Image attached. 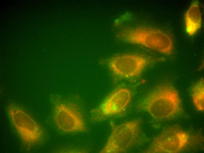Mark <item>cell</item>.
Instances as JSON below:
<instances>
[{
  "instance_id": "1",
  "label": "cell",
  "mask_w": 204,
  "mask_h": 153,
  "mask_svg": "<svg viewBox=\"0 0 204 153\" xmlns=\"http://www.w3.org/2000/svg\"><path fill=\"white\" fill-rule=\"evenodd\" d=\"M138 108L159 120L172 118L181 110L178 92L174 87L168 84L156 87L143 99Z\"/></svg>"
},
{
  "instance_id": "2",
  "label": "cell",
  "mask_w": 204,
  "mask_h": 153,
  "mask_svg": "<svg viewBox=\"0 0 204 153\" xmlns=\"http://www.w3.org/2000/svg\"><path fill=\"white\" fill-rule=\"evenodd\" d=\"M117 36L125 42L141 45L166 55L171 54L173 49L171 37L155 28L144 26L125 27L118 31Z\"/></svg>"
},
{
  "instance_id": "3",
  "label": "cell",
  "mask_w": 204,
  "mask_h": 153,
  "mask_svg": "<svg viewBox=\"0 0 204 153\" xmlns=\"http://www.w3.org/2000/svg\"><path fill=\"white\" fill-rule=\"evenodd\" d=\"M7 112L13 127L25 144L33 146L42 140L44 133L42 128L22 108L11 104L8 108Z\"/></svg>"
},
{
  "instance_id": "4",
  "label": "cell",
  "mask_w": 204,
  "mask_h": 153,
  "mask_svg": "<svg viewBox=\"0 0 204 153\" xmlns=\"http://www.w3.org/2000/svg\"><path fill=\"white\" fill-rule=\"evenodd\" d=\"M141 120L137 119L114 126L102 153L124 152L134 144L140 131Z\"/></svg>"
},
{
  "instance_id": "5",
  "label": "cell",
  "mask_w": 204,
  "mask_h": 153,
  "mask_svg": "<svg viewBox=\"0 0 204 153\" xmlns=\"http://www.w3.org/2000/svg\"><path fill=\"white\" fill-rule=\"evenodd\" d=\"M52 100L54 120L59 129L68 133L86 131L83 116L76 105L57 98Z\"/></svg>"
},
{
  "instance_id": "6",
  "label": "cell",
  "mask_w": 204,
  "mask_h": 153,
  "mask_svg": "<svg viewBox=\"0 0 204 153\" xmlns=\"http://www.w3.org/2000/svg\"><path fill=\"white\" fill-rule=\"evenodd\" d=\"M158 60L141 54H126L110 58L106 64L115 75L130 78L139 76L147 66Z\"/></svg>"
},
{
  "instance_id": "7",
  "label": "cell",
  "mask_w": 204,
  "mask_h": 153,
  "mask_svg": "<svg viewBox=\"0 0 204 153\" xmlns=\"http://www.w3.org/2000/svg\"><path fill=\"white\" fill-rule=\"evenodd\" d=\"M189 139L186 132L178 127H171L165 129L156 137L144 152H179L187 145Z\"/></svg>"
},
{
  "instance_id": "8",
  "label": "cell",
  "mask_w": 204,
  "mask_h": 153,
  "mask_svg": "<svg viewBox=\"0 0 204 153\" xmlns=\"http://www.w3.org/2000/svg\"><path fill=\"white\" fill-rule=\"evenodd\" d=\"M132 96L131 91L127 88L115 89L98 107L91 111L92 120L100 121L120 113L128 105Z\"/></svg>"
},
{
  "instance_id": "9",
  "label": "cell",
  "mask_w": 204,
  "mask_h": 153,
  "mask_svg": "<svg viewBox=\"0 0 204 153\" xmlns=\"http://www.w3.org/2000/svg\"><path fill=\"white\" fill-rule=\"evenodd\" d=\"M184 19L186 32L190 36L194 35L200 29L202 24L198 1H192L185 14Z\"/></svg>"
},
{
  "instance_id": "10",
  "label": "cell",
  "mask_w": 204,
  "mask_h": 153,
  "mask_svg": "<svg viewBox=\"0 0 204 153\" xmlns=\"http://www.w3.org/2000/svg\"><path fill=\"white\" fill-rule=\"evenodd\" d=\"M204 82L203 78L200 79L192 87L191 96L194 104L200 111L204 110Z\"/></svg>"
}]
</instances>
